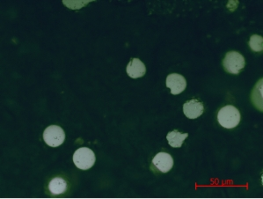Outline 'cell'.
Listing matches in <instances>:
<instances>
[{
    "instance_id": "cell-4",
    "label": "cell",
    "mask_w": 263,
    "mask_h": 199,
    "mask_svg": "<svg viewBox=\"0 0 263 199\" xmlns=\"http://www.w3.org/2000/svg\"><path fill=\"white\" fill-rule=\"evenodd\" d=\"M44 142L51 147H58L65 139L64 130L58 125H51L43 132Z\"/></svg>"
},
{
    "instance_id": "cell-9",
    "label": "cell",
    "mask_w": 263,
    "mask_h": 199,
    "mask_svg": "<svg viewBox=\"0 0 263 199\" xmlns=\"http://www.w3.org/2000/svg\"><path fill=\"white\" fill-rule=\"evenodd\" d=\"M66 189H67V182L60 177H55L49 183V189L51 194L55 196L64 194Z\"/></svg>"
},
{
    "instance_id": "cell-11",
    "label": "cell",
    "mask_w": 263,
    "mask_h": 199,
    "mask_svg": "<svg viewBox=\"0 0 263 199\" xmlns=\"http://www.w3.org/2000/svg\"><path fill=\"white\" fill-rule=\"evenodd\" d=\"M262 37H261V36L254 34V35H253V36L251 37V39H250V47H251L252 50H253L254 51H257V52L262 51Z\"/></svg>"
},
{
    "instance_id": "cell-5",
    "label": "cell",
    "mask_w": 263,
    "mask_h": 199,
    "mask_svg": "<svg viewBox=\"0 0 263 199\" xmlns=\"http://www.w3.org/2000/svg\"><path fill=\"white\" fill-rule=\"evenodd\" d=\"M166 87L171 89L172 95H177L185 90L187 82L182 75L172 73L166 78Z\"/></svg>"
},
{
    "instance_id": "cell-3",
    "label": "cell",
    "mask_w": 263,
    "mask_h": 199,
    "mask_svg": "<svg viewBox=\"0 0 263 199\" xmlns=\"http://www.w3.org/2000/svg\"><path fill=\"white\" fill-rule=\"evenodd\" d=\"M245 58L242 55L236 51H230L226 55L223 65L226 71L232 74L240 73V70L245 67Z\"/></svg>"
},
{
    "instance_id": "cell-7",
    "label": "cell",
    "mask_w": 263,
    "mask_h": 199,
    "mask_svg": "<svg viewBox=\"0 0 263 199\" xmlns=\"http://www.w3.org/2000/svg\"><path fill=\"white\" fill-rule=\"evenodd\" d=\"M152 164L162 173H167L172 169L173 160L166 152H159L152 160Z\"/></svg>"
},
{
    "instance_id": "cell-6",
    "label": "cell",
    "mask_w": 263,
    "mask_h": 199,
    "mask_svg": "<svg viewBox=\"0 0 263 199\" xmlns=\"http://www.w3.org/2000/svg\"><path fill=\"white\" fill-rule=\"evenodd\" d=\"M204 111V107L202 102L197 101L196 99H193L187 101L183 105V112L186 116L189 119H196L202 115Z\"/></svg>"
},
{
    "instance_id": "cell-2",
    "label": "cell",
    "mask_w": 263,
    "mask_h": 199,
    "mask_svg": "<svg viewBox=\"0 0 263 199\" xmlns=\"http://www.w3.org/2000/svg\"><path fill=\"white\" fill-rule=\"evenodd\" d=\"M73 162L78 169L87 170L95 163V152L87 147L78 149L73 154Z\"/></svg>"
},
{
    "instance_id": "cell-1",
    "label": "cell",
    "mask_w": 263,
    "mask_h": 199,
    "mask_svg": "<svg viewBox=\"0 0 263 199\" xmlns=\"http://www.w3.org/2000/svg\"><path fill=\"white\" fill-rule=\"evenodd\" d=\"M217 120L224 128H235L240 124V111L232 105H227L220 109L217 114Z\"/></svg>"
},
{
    "instance_id": "cell-10",
    "label": "cell",
    "mask_w": 263,
    "mask_h": 199,
    "mask_svg": "<svg viewBox=\"0 0 263 199\" xmlns=\"http://www.w3.org/2000/svg\"><path fill=\"white\" fill-rule=\"evenodd\" d=\"M188 137H189L188 133H181L177 130H174L172 132H169L168 134L166 135V139H167L169 145H171L172 147L179 148V147H182L183 142Z\"/></svg>"
},
{
    "instance_id": "cell-8",
    "label": "cell",
    "mask_w": 263,
    "mask_h": 199,
    "mask_svg": "<svg viewBox=\"0 0 263 199\" xmlns=\"http://www.w3.org/2000/svg\"><path fill=\"white\" fill-rule=\"evenodd\" d=\"M146 68L139 58H132L127 66V73L132 78H139L145 74Z\"/></svg>"
}]
</instances>
